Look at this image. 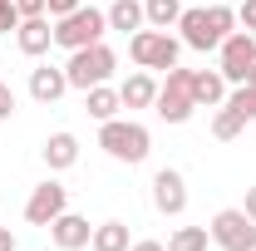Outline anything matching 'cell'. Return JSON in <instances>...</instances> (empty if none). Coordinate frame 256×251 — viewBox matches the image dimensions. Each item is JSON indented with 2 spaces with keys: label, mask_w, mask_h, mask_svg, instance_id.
Here are the masks:
<instances>
[{
  "label": "cell",
  "mask_w": 256,
  "mask_h": 251,
  "mask_svg": "<svg viewBox=\"0 0 256 251\" xmlns=\"http://www.w3.org/2000/svg\"><path fill=\"white\" fill-rule=\"evenodd\" d=\"M98 148H104L108 158H118V162H143L148 148H153V138H148V128H143V124L108 118V124L98 128Z\"/></svg>",
  "instance_id": "7a4b0ae2"
},
{
  "label": "cell",
  "mask_w": 256,
  "mask_h": 251,
  "mask_svg": "<svg viewBox=\"0 0 256 251\" xmlns=\"http://www.w3.org/2000/svg\"><path fill=\"white\" fill-rule=\"evenodd\" d=\"M0 30H20V10H15V0H0Z\"/></svg>",
  "instance_id": "d4e9b609"
},
{
  "label": "cell",
  "mask_w": 256,
  "mask_h": 251,
  "mask_svg": "<svg viewBox=\"0 0 256 251\" xmlns=\"http://www.w3.org/2000/svg\"><path fill=\"white\" fill-rule=\"evenodd\" d=\"M226 5H232V0H226Z\"/></svg>",
  "instance_id": "836d02e7"
},
{
  "label": "cell",
  "mask_w": 256,
  "mask_h": 251,
  "mask_svg": "<svg viewBox=\"0 0 256 251\" xmlns=\"http://www.w3.org/2000/svg\"><path fill=\"white\" fill-rule=\"evenodd\" d=\"M128 251H168V246H162V242H133Z\"/></svg>",
  "instance_id": "4dcf8cb0"
},
{
  "label": "cell",
  "mask_w": 256,
  "mask_h": 251,
  "mask_svg": "<svg viewBox=\"0 0 256 251\" xmlns=\"http://www.w3.org/2000/svg\"><path fill=\"white\" fill-rule=\"evenodd\" d=\"M178 30H182V44H188V50H217V44L226 40V34L217 30V20H212V10H207V5H192V10H182Z\"/></svg>",
  "instance_id": "9c48e42d"
},
{
  "label": "cell",
  "mask_w": 256,
  "mask_h": 251,
  "mask_svg": "<svg viewBox=\"0 0 256 251\" xmlns=\"http://www.w3.org/2000/svg\"><path fill=\"white\" fill-rule=\"evenodd\" d=\"M236 25L242 30H256V0H236Z\"/></svg>",
  "instance_id": "cb8c5ba5"
},
{
  "label": "cell",
  "mask_w": 256,
  "mask_h": 251,
  "mask_svg": "<svg viewBox=\"0 0 256 251\" xmlns=\"http://www.w3.org/2000/svg\"><path fill=\"white\" fill-rule=\"evenodd\" d=\"M242 128H246V118H242V114H236V108H222V114H217V118H212V133H217V138H222V143H232V138H236V133H242Z\"/></svg>",
  "instance_id": "7402d4cb"
},
{
  "label": "cell",
  "mask_w": 256,
  "mask_h": 251,
  "mask_svg": "<svg viewBox=\"0 0 256 251\" xmlns=\"http://www.w3.org/2000/svg\"><path fill=\"white\" fill-rule=\"evenodd\" d=\"M118 98H124V108H153V98H158V84H153V74H148V69L128 74L124 84H118Z\"/></svg>",
  "instance_id": "9a60e30c"
},
{
  "label": "cell",
  "mask_w": 256,
  "mask_h": 251,
  "mask_svg": "<svg viewBox=\"0 0 256 251\" xmlns=\"http://www.w3.org/2000/svg\"><path fill=\"white\" fill-rule=\"evenodd\" d=\"M50 236H54V246H60V251H79V246H89L94 226H89V217H74V212H60V217L50 222Z\"/></svg>",
  "instance_id": "8fae6325"
},
{
  "label": "cell",
  "mask_w": 256,
  "mask_h": 251,
  "mask_svg": "<svg viewBox=\"0 0 256 251\" xmlns=\"http://www.w3.org/2000/svg\"><path fill=\"white\" fill-rule=\"evenodd\" d=\"M89 246H94V251H128L133 242H128V226H124V222H104V226H94Z\"/></svg>",
  "instance_id": "ffe728a7"
},
{
  "label": "cell",
  "mask_w": 256,
  "mask_h": 251,
  "mask_svg": "<svg viewBox=\"0 0 256 251\" xmlns=\"http://www.w3.org/2000/svg\"><path fill=\"white\" fill-rule=\"evenodd\" d=\"M0 251H15V232L10 226H0Z\"/></svg>",
  "instance_id": "f1b7e54d"
},
{
  "label": "cell",
  "mask_w": 256,
  "mask_h": 251,
  "mask_svg": "<svg viewBox=\"0 0 256 251\" xmlns=\"http://www.w3.org/2000/svg\"><path fill=\"white\" fill-rule=\"evenodd\" d=\"M10 114H15V89L0 84V118H10Z\"/></svg>",
  "instance_id": "83f0119b"
},
{
  "label": "cell",
  "mask_w": 256,
  "mask_h": 251,
  "mask_svg": "<svg viewBox=\"0 0 256 251\" xmlns=\"http://www.w3.org/2000/svg\"><path fill=\"white\" fill-rule=\"evenodd\" d=\"M118 69L114 60V50L98 40V44H84V50H69V64H64V74H69V89H94V84H108V74Z\"/></svg>",
  "instance_id": "6da1fadb"
},
{
  "label": "cell",
  "mask_w": 256,
  "mask_h": 251,
  "mask_svg": "<svg viewBox=\"0 0 256 251\" xmlns=\"http://www.w3.org/2000/svg\"><path fill=\"white\" fill-rule=\"evenodd\" d=\"M64 89H69V74H64V69H54V64L30 69V94H34V104H60Z\"/></svg>",
  "instance_id": "7c38bea8"
},
{
  "label": "cell",
  "mask_w": 256,
  "mask_h": 251,
  "mask_svg": "<svg viewBox=\"0 0 256 251\" xmlns=\"http://www.w3.org/2000/svg\"><path fill=\"white\" fill-rule=\"evenodd\" d=\"M153 108H158L162 124H188L192 108H197V98H192V69H168V84H158V98H153Z\"/></svg>",
  "instance_id": "277c9868"
},
{
  "label": "cell",
  "mask_w": 256,
  "mask_h": 251,
  "mask_svg": "<svg viewBox=\"0 0 256 251\" xmlns=\"http://www.w3.org/2000/svg\"><path fill=\"white\" fill-rule=\"evenodd\" d=\"M153 207H158L162 217H182L188 212V182H182L178 168H162L158 178H153Z\"/></svg>",
  "instance_id": "30bf717a"
},
{
  "label": "cell",
  "mask_w": 256,
  "mask_h": 251,
  "mask_svg": "<svg viewBox=\"0 0 256 251\" xmlns=\"http://www.w3.org/2000/svg\"><path fill=\"white\" fill-rule=\"evenodd\" d=\"M252 40H256V30H252Z\"/></svg>",
  "instance_id": "d6a6232c"
},
{
  "label": "cell",
  "mask_w": 256,
  "mask_h": 251,
  "mask_svg": "<svg viewBox=\"0 0 256 251\" xmlns=\"http://www.w3.org/2000/svg\"><path fill=\"white\" fill-rule=\"evenodd\" d=\"M242 84H256V60H252V69H246V79H242Z\"/></svg>",
  "instance_id": "1f68e13d"
},
{
  "label": "cell",
  "mask_w": 256,
  "mask_h": 251,
  "mask_svg": "<svg viewBox=\"0 0 256 251\" xmlns=\"http://www.w3.org/2000/svg\"><path fill=\"white\" fill-rule=\"evenodd\" d=\"M79 5H84V0H44V10H50L54 20H60V15H69V10H79Z\"/></svg>",
  "instance_id": "4316f807"
},
{
  "label": "cell",
  "mask_w": 256,
  "mask_h": 251,
  "mask_svg": "<svg viewBox=\"0 0 256 251\" xmlns=\"http://www.w3.org/2000/svg\"><path fill=\"white\" fill-rule=\"evenodd\" d=\"M40 153H44V168H50V172H64V168L79 162V138H74V133H50Z\"/></svg>",
  "instance_id": "4fadbf2b"
},
{
  "label": "cell",
  "mask_w": 256,
  "mask_h": 251,
  "mask_svg": "<svg viewBox=\"0 0 256 251\" xmlns=\"http://www.w3.org/2000/svg\"><path fill=\"white\" fill-rule=\"evenodd\" d=\"M226 108H236V114L252 124V118H256V84H236V94L226 98Z\"/></svg>",
  "instance_id": "603a6c76"
},
{
  "label": "cell",
  "mask_w": 256,
  "mask_h": 251,
  "mask_svg": "<svg viewBox=\"0 0 256 251\" xmlns=\"http://www.w3.org/2000/svg\"><path fill=\"white\" fill-rule=\"evenodd\" d=\"M168 251H207V226H178Z\"/></svg>",
  "instance_id": "44dd1931"
},
{
  "label": "cell",
  "mask_w": 256,
  "mask_h": 251,
  "mask_svg": "<svg viewBox=\"0 0 256 251\" xmlns=\"http://www.w3.org/2000/svg\"><path fill=\"white\" fill-rule=\"evenodd\" d=\"M207 236H212L222 251H256V222L246 217L242 207H226V212H217V217H212Z\"/></svg>",
  "instance_id": "8992f818"
},
{
  "label": "cell",
  "mask_w": 256,
  "mask_h": 251,
  "mask_svg": "<svg viewBox=\"0 0 256 251\" xmlns=\"http://www.w3.org/2000/svg\"><path fill=\"white\" fill-rule=\"evenodd\" d=\"M242 212H246V217L256 222V188H246V207H242Z\"/></svg>",
  "instance_id": "f546056e"
},
{
  "label": "cell",
  "mask_w": 256,
  "mask_h": 251,
  "mask_svg": "<svg viewBox=\"0 0 256 251\" xmlns=\"http://www.w3.org/2000/svg\"><path fill=\"white\" fill-rule=\"evenodd\" d=\"M128 54H133V64H138V69H172V64H178V54H182V44H178L168 30H133Z\"/></svg>",
  "instance_id": "5b68a950"
},
{
  "label": "cell",
  "mask_w": 256,
  "mask_h": 251,
  "mask_svg": "<svg viewBox=\"0 0 256 251\" xmlns=\"http://www.w3.org/2000/svg\"><path fill=\"white\" fill-rule=\"evenodd\" d=\"M217 50H222V79H226V84H242V79H246V69H252V60H256L252 30H232Z\"/></svg>",
  "instance_id": "52a82bcc"
},
{
  "label": "cell",
  "mask_w": 256,
  "mask_h": 251,
  "mask_svg": "<svg viewBox=\"0 0 256 251\" xmlns=\"http://www.w3.org/2000/svg\"><path fill=\"white\" fill-rule=\"evenodd\" d=\"M15 40H20V50L25 54H44L50 44H54V25L44 20V15H30V20H20V30H15Z\"/></svg>",
  "instance_id": "5bb4252c"
},
{
  "label": "cell",
  "mask_w": 256,
  "mask_h": 251,
  "mask_svg": "<svg viewBox=\"0 0 256 251\" xmlns=\"http://www.w3.org/2000/svg\"><path fill=\"white\" fill-rule=\"evenodd\" d=\"M104 30H108V15L94 10V5H79V10H69V15L54 20V44H64V50H84V44H98Z\"/></svg>",
  "instance_id": "3957f363"
},
{
  "label": "cell",
  "mask_w": 256,
  "mask_h": 251,
  "mask_svg": "<svg viewBox=\"0 0 256 251\" xmlns=\"http://www.w3.org/2000/svg\"><path fill=\"white\" fill-rule=\"evenodd\" d=\"M15 10H20V20H30V15H50L44 0H15Z\"/></svg>",
  "instance_id": "484cf974"
},
{
  "label": "cell",
  "mask_w": 256,
  "mask_h": 251,
  "mask_svg": "<svg viewBox=\"0 0 256 251\" xmlns=\"http://www.w3.org/2000/svg\"><path fill=\"white\" fill-rule=\"evenodd\" d=\"M104 15H108V30H143V0H114Z\"/></svg>",
  "instance_id": "ac0fdd59"
},
{
  "label": "cell",
  "mask_w": 256,
  "mask_h": 251,
  "mask_svg": "<svg viewBox=\"0 0 256 251\" xmlns=\"http://www.w3.org/2000/svg\"><path fill=\"white\" fill-rule=\"evenodd\" d=\"M192 98L197 104H226V79H222V69H192Z\"/></svg>",
  "instance_id": "2e32d148"
},
{
  "label": "cell",
  "mask_w": 256,
  "mask_h": 251,
  "mask_svg": "<svg viewBox=\"0 0 256 251\" xmlns=\"http://www.w3.org/2000/svg\"><path fill=\"white\" fill-rule=\"evenodd\" d=\"M143 20H148L153 30H172V25L182 20V5H178V0H143Z\"/></svg>",
  "instance_id": "d6986e66"
},
{
  "label": "cell",
  "mask_w": 256,
  "mask_h": 251,
  "mask_svg": "<svg viewBox=\"0 0 256 251\" xmlns=\"http://www.w3.org/2000/svg\"><path fill=\"white\" fill-rule=\"evenodd\" d=\"M60 212H69V188H60V182L50 178V182H40V188L30 192V202H25V222H30V226H50Z\"/></svg>",
  "instance_id": "ba28073f"
},
{
  "label": "cell",
  "mask_w": 256,
  "mask_h": 251,
  "mask_svg": "<svg viewBox=\"0 0 256 251\" xmlns=\"http://www.w3.org/2000/svg\"><path fill=\"white\" fill-rule=\"evenodd\" d=\"M84 108H89V118H98V124H108V118H118L124 98H118V89H108V84H94V89L84 94Z\"/></svg>",
  "instance_id": "e0dca14e"
}]
</instances>
